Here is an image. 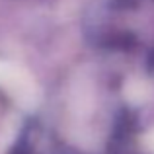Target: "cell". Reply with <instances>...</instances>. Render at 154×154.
Here are the masks:
<instances>
[{
	"label": "cell",
	"mask_w": 154,
	"mask_h": 154,
	"mask_svg": "<svg viewBox=\"0 0 154 154\" xmlns=\"http://www.w3.org/2000/svg\"><path fill=\"white\" fill-rule=\"evenodd\" d=\"M0 88L26 109H35L41 100V92L29 72L20 64L4 59H0Z\"/></svg>",
	"instance_id": "6da1fadb"
}]
</instances>
